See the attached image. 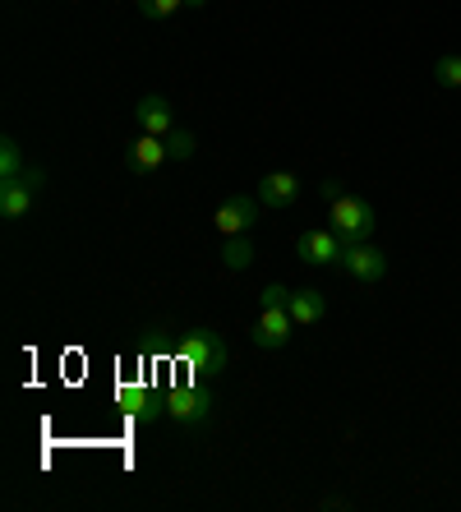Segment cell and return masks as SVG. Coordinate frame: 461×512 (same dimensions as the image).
<instances>
[{"instance_id":"obj_9","label":"cell","mask_w":461,"mask_h":512,"mask_svg":"<svg viewBox=\"0 0 461 512\" xmlns=\"http://www.w3.org/2000/svg\"><path fill=\"white\" fill-rule=\"evenodd\" d=\"M166 157H171L166 153V139H157V134H139V139L125 148V171H134V176H153Z\"/></svg>"},{"instance_id":"obj_8","label":"cell","mask_w":461,"mask_h":512,"mask_svg":"<svg viewBox=\"0 0 461 512\" xmlns=\"http://www.w3.org/2000/svg\"><path fill=\"white\" fill-rule=\"evenodd\" d=\"M134 120H139V134H157V139H166V134L176 130V111H171V102H166V97H157V93L139 97Z\"/></svg>"},{"instance_id":"obj_11","label":"cell","mask_w":461,"mask_h":512,"mask_svg":"<svg viewBox=\"0 0 461 512\" xmlns=\"http://www.w3.org/2000/svg\"><path fill=\"white\" fill-rule=\"evenodd\" d=\"M120 411L130 420H139V425H153V420L166 416V397L153 393V388H125L120 393Z\"/></svg>"},{"instance_id":"obj_4","label":"cell","mask_w":461,"mask_h":512,"mask_svg":"<svg viewBox=\"0 0 461 512\" xmlns=\"http://www.w3.org/2000/svg\"><path fill=\"white\" fill-rule=\"evenodd\" d=\"M166 420H176L180 429H203L213 420V397L199 388H171L166 393Z\"/></svg>"},{"instance_id":"obj_10","label":"cell","mask_w":461,"mask_h":512,"mask_svg":"<svg viewBox=\"0 0 461 512\" xmlns=\"http://www.w3.org/2000/svg\"><path fill=\"white\" fill-rule=\"evenodd\" d=\"M254 194H259L263 208H277V213H282V208H291V203L300 199V180L291 176V171H268Z\"/></svg>"},{"instance_id":"obj_17","label":"cell","mask_w":461,"mask_h":512,"mask_svg":"<svg viewBox=\"0 0 461 512\" xmlns=\"http://www.w3.org/2000/svg\"><path fill=\"white\" fill-rule=\"evenodd\" d=\"M434 84L438 88H461V56H443L434 65Z\"/></svg>"},{"instance_id":"obj_14","label":"cell","mask_w":461,"mask_h":512,"mask_svg":"<svg viewBox=\"0 0 461 512\" xmlns=\"http://www.w3.org/2000/svg\"><path fill=\"white\" fill-rule=\"evenodd\" d=\"M222 263L231 268V273H245L249 263H254V240H249V231H240V236H226Z\"/></svg>"},{"instance_id":"obj_5","label":"cell","mask_w":461,"mask_h":512,"mask_svg":"<svg viewBox=\"0 0 461 512\" xmlns=\"http://www.w3.org/2000/svg\"><path fill=\"white\" fill-rule=\"evenodd\" d=\"M342 273L355 277V282H383V273H388V254L379 250V245H369V240H360V245H346L342 254Z\"/></svg>"},{"instance_id":"obj_6","label":"cell","mask_w":461,"mask_h":512,"mask_svg":"<svg viewBox=\"0 0 461 512\" xmlns=\"http://www.w3.org/2000/svg\"><path fill=\"white\" fill-rule=\"evenodd\" d=\"M259 208H263L259 194H254V199H249V194H231V199L213 213V227L222 231V236H240V231H249L259 222Z\"/></svg>"},{"instance_id":"obj_18","label":"cell","mask_w":461,"mask_h":512,"mask_svg":"<svg viewBox=\"0 0 461 512\" xmlns=\"http://www.w3.org/2000/svg\"><path fill=\"white\" fill-rule=\"evenodd\" d=\"M282 305L291 310V291H286L282 282H268V286L259 291V310H282Z\"/></svg>"},{"instance_id":"obj_7","label":"cell","mask_w":461,"mask_h":512,"mask_svg":"<svg viewBox=\"0 0 461 512\" xmlns=\"http://www.w3.org/2000/svg\"><path fill=\"white\" fill-rule=\"evenodd\" d=\"M291 333H296V319H291V310H259V319H254V328H249V337H254V346H263V351H282L286 342H291Z\"/></svg>"},{"instance_id":"obj_1","label":"cell","mask_w":461,"mask_h":512,"mask_svg":"<svg viewBox=\"0 0 461 512\" xmlns=\"http://www.w3.org/2000/svg\"><path fill=\"white\" fill-rule=\"evenodd\" d=\"M323 199H328V227L346 240V245H360V240L374 236V208H369L360 194H351L342 180H323Z\"/></svg>"},{"instance_id":"obj_20","label":"cell","mask_w":461,"mask_h":512,"mask_svg":"<svg viewBox=\"0 0 461 512\" xmlns=\"http://www.w3.org/2000/svg\"><path fill=\"white\" fill-rule=\"evenodd\" d=\"M203 5H208V0H185V10H203Z\"/></svg>"},{"instance_id":"obj_12","label":"cell","mask_w":461,"mask_h":512,"mask_svg":"<svg viewBox=\"0 0 461 512\" xmlns=\"http://www.w3.org/2000/svg\"><path fill=\"white\" fill-rule=\"evenodd\" d=\"M37 203V190L28 180H0V217H28Z\"/></svg>"},{"instance_id":"obj_13","label":"cell","mask_w":461,"mask_h":512,"mask_svg":"<svg viewBox=\"0 0 461 512\" xmlns=\"http://www.w3.org/2000/svg\"><path fill=\"white\" fill-rule=\"evenodd\" d=\"M323 314H328V300H323V291H314V286H305V291H291V319H296V328H314Z\"/></svg>"},{"instance_id":"obj_3","label":"cell","mask_w":461,"mask_h":512,"mask_svg":"<svg viewBox=\"0 0 461 512\" xmlns=\"http://www.w3.org/2000/svg\"><path fill=\"white\" fill-rule=\"evenodd\" d=\"M342 254H346V240L332 227L300 231V240H296V259L309 263V268H342Z\"/></svg>"},{"instance_id":"obj_15","label":"cell","mask_w":461,"mask_h":512,"mask_svg":"<svg viewBox=\"0 0 461 512\" xmlns=\"http://www.w3.org/2000/svg\"><path fill=\"white\" fill-rule=\"evenodd\" d=\"M24 171H28L24 167V148L5 134V139H0V180H19Z\"/></svg>"},{"instance_id":"obj_16","label":"cell","mask_w":461,"mask_h":512,"mask_svg":"<svg viewBox=\"0 0 461 512\" xmlns=\"http://www.w3.org/2000/svg\"><path fill=\"white\" fill-rule=\"evenodd\" d=\"M194 148H199V139H194L190 130H171V134H166V153L176 157V162H190Z\"/></svg>"},{"instance_id":"obj_2","label":"cell","mask_w":461,"mask_h":512,"mask_svg":"<svg viewBox=\"0 0 461 512\" xmlns=\"http://www.w3.org/2000/svg\"><path fill=\"white\" fill-rule=\"evenodd\" d=\"M176 360H185L194 374H222L226 365H231V351H226V342L217 333H208V328H190V333L176 342Z\"/></svg>"},{"instance_id":"obj_19","label":"cell","mask_w":461,"mask_h":512,"mask_svg":"<svg viewBox=\"0 0 461 512\" xmlns=\"http://www.w3.org/2000/svg\"><path fill=\"white\" fill-rule=\"evenodd\" d=\"M176 10H185V0H139L143 19H171Z\"/></svg>"}]
</instances>
